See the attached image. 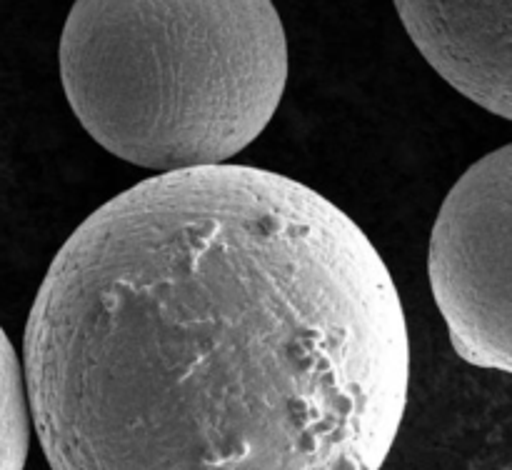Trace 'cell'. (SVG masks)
I'll list each match as a JSON object with an SVG mask.
<instances>
[{
    "label": "cell",
    "mask_w": 512,
    "mask_h": 470,
    "mask_svg": "<svg viewBox=\"0 0 512 470\" xmlns=\"http://www.w3.org/2000/svg\"><path fill=\"white\" fill-rule=\"evenodd\" d=\"M60 80L115 158L155 173L208 168L278 113L288 38L273 0H75Z\"/></svg>",
    "instance_id": "7a4b0ae2"
},
{
    "label": "cell",
    "mask_w": 512,
    "mask_h": 470,
    "mask_svg": "<svg viewBox=\"0 0 512 470\" xmlns=\"http://www.w3.org/2000/svg\"><path fill=\"white\" fill-rule=\"evenodd\" d=\"M30 450V410L23 365L0 325V470H25Z\"/></svg>",
    "instance_id": "5b68a950"
},
{
    "label": "cell",
    "mask_w": 512,
    "mask_h": 470,
    "mask_svg": "<svg viewBox=\"0 0 512 470\" xmlns=\"http://www.w3.org/2000/svg\"><path fill=\"white\" fill-rule=\"evenodd\" d=\"M512 148L465 170L430 235L428 275L455 353L470 365L512 370L510 235Z\"/></svg>",
    "instance_id": "3957f363"
},
{
    "label": "cell",
    "mask_w": 512,
    "mask_h": 470,
    "mask_svg": "<svg viewBox=\"0 0 512 470\" xmlns=\"http://www.w3.org/2000/svg\"><path fill=\"white\" fill-rule=\"evenodd\" d=\"M440 78L488 113L512 118L510 0H393Z\"/></svg>",
    "instance_id": "277c9868"
},
{
    "label": "cell",
    "mask_w": 512,
    "mask_h": 470,
    "mask_svg": "<svg viewBox=\"0 0 512 470\" xmlns=\"http://www.w3.org/2000/svg\"><path fill=\"white\" fill-rule=\"evenodd\" d=\"M20 365L50 470H380L410 335L345 210L223 163L90 213L40 283Z\"/></svg>",
    "instance_id": "6da1fadb"
}]
</instances>
